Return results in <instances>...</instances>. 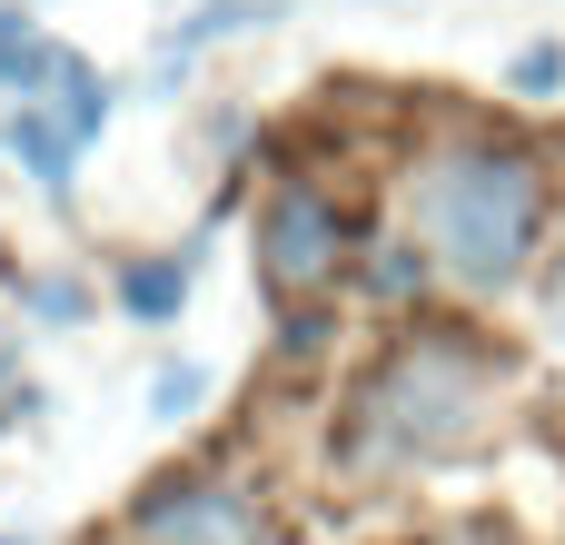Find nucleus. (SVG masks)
I'll use <instances>...</instances> for the list:
<instances>
[{
  "mask_svg": "<svg viewBox=\"0 0 565 545\" xmlns=\"http://www.w3.org/2000/svg\"><path fill=\"white\" fill-rule=\"evenodd\" d=\"M536 209H546V189L507 149H467V159L427 169V189H417V218H427L437 258L457 278H477V288H507L516 278V258L536 238Z\"/></svg>",
  "mask_w": 565,
  "mask_h": 545,
  "instance_id": "f257e3e1",
  "label": "nucleus"
},
{
  "mask_svg": "<svg viewBox=\"0 0 565 545\" xmlns=\"http://www.w3.org/2000/svg\"><path fill=\"white\" fill-rule=\"evenodd\" d=\"M487 407V377L457 348H407L358 397V457H447Z\"/></svg>",
  "mask_w": 565,
  "mask_h": 545,
  "instance_id": "f03ea898",
  "label": "nucleus"
},
{
  "mask_svg": "<svg viewBox=\"0 0 565 545\" xmlns=\"http://www.w3.org/2000/svg\"><path fill=\"white\" fill-rule=\"evenodd\" d=\"M338 248H348V228H338V209L318 189H278L268 199V218H258V278L278 298H318L338 278Z\"/></svg>",
  "mask_w": 565,
  "mask_h": 545,
  "instance_id": "7ed1b4c3",
  "label": "nucleus"
},
{
  "mask_svg": "<svg viewBox=\"0 0 565 545\" xmlns=\"http://www.w3.org/2000/svg\"><path fill=\"white\" fill-rule=\"evenodd\" d=\"M139 536L149 545H258V526L228 487H159L139 506Z\"/></svg>",
  "mask_w": 565,
  "mask_h": 545,
  "instance_id": "20e7f679",
  "label": "nucleus"
},
{
  "mask_svg": "<svg viewBox=\"0 0 565 545\" xmlns=\"http://www.w3.org/2000/svg\"><path fill=\"white\" fill-rule=\"evenodd\" d=\"M50 70H60V50H50L20 10H0V79H10V89H50Z\"/></svg>",
  "mask_w": 565,
  "mask_h": 545,
  "instance_id": "39448f33",
  "label": "nucleus"
},
{
  "mask_svg": "<svg viewBox=\"0 0 565 545\" xmlns=\"http://www.w3.org/2000/svg\"><path fill=\"white\" fill-rule=\"evenodd\" d=\"M20 159H30L50 189H70V159H79V139H70L50 109H20Z\"/></svg>",
  "mask_w": 565,
  "mask_h": 545,
  "instance_id": "423d86ee",
  "label": "nucleus"
},
{
  "mask_svg": "<svg viewBox=\"0 0 565 545\" xmlns=\"http://www.w3.org/2000/svg\"><path fill=\"white\" fill-rule=\"evenodd\" d=\"M258 20H278V0H209V10H189V30L169 40V60H179V50H199V40H228V30H258Z\"/></svg>",
  "mask_w": 565,
  "mask_h": 545,
  "instance_id": "0eeeda50",
  "label": "nucleus"
},
{
  "mask_svg": "<svg viewBox=\"0 0 565 545\" xmlns=\"http://www.w3.org/2000/svg\"><path fill=\"white\" fill-rule=\"evenodd\" d=\"M139 318H169L179 298H189V268H129V288H119Z\"/></svg>",
  "mask_w": 565,
  "mask_h": 545,
  "instance_id": "6e6552de",
  "label": "nucleus"
},
{
  "mask_svg": "<svg viewBox=\"0 0 565 545\" xmlns=\"http://www.w3.org/2000/svg\"><path fill=\"white\" fill-rule=\"evenodd\" d=\"M199 397H209V377H199V367H159V417H189Z\"/></svg>",
  "mask_w": 565,
  "mask_h": 545,
  "instance_id": "1a4fd4ad",
  "label": "nucleus"
},
{
  "mask_svg": "<svg viewBox=\"0 0 565 545\" xmlns=\"http://www.w3.org/2000/svg\"><path fill=\"white\" fill-rule=\"evenodd\" d=\"M417 278H427V258H417V248H397V258L377 268V288H417Z\"/></svg>",
  "mask_w": 565,
  "mask_h": 545,
  "instance_id": "9d476101",
  "label": "nucleus"
},
{
  "mask_svg": "<svg viewBox=\"0 0 565 545\" xmlns=\"http://www.w3.org/2000/svg\"><path fill=\"white\" fill-rule=\"evenodd\" d=\"M556 308H565V278H556Z\"/></svg>",
  "mask_w": 565,
  "mask_h": 545,
  "instance_id": "9b49d317",
  "label": "nucleus"
},
{
  "mask_svg": "<svg viewBox=\"0 0 565 545\" xmlns=\"http://www.w3.org/2000/svg\"><path fill=\"white\" fill-rule=\"evenodd\" d=\"M0 545H20V536H0Z\"/></svg>",
  "mask_w": 565,
  "mask_h": 545,
  "instance_id": "f8f14e48",
  "label": "nucleus"
}]
</instances>
